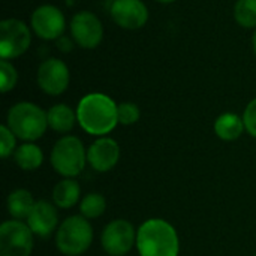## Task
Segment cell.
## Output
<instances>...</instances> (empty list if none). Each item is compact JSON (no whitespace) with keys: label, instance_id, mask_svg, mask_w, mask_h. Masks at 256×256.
<instances>
[{"label":"cell","instance_id":"9a60e30c","mask_svg":"<svg viewBox=\"0 0 256 256\" xmlns=\"http://www.w3.org/2000/svg\"><path fill=\"white\" fill-rule=\"evenodd\" d=\"M213 129H214L216 136L219 140H222V141H226V142L237 141L243 135V132L246 130L243 117H240L236 112H224V114H220L216 118Z\"/></svg>","mask_w":256,"mask_h":256},{"label":"cell","instance_id":"e0dca14e","mask_svg":"<svg viewBox=\"0 0 256 256\" xmlns=\"http://www.w3.org/2000/svg\"><path fill=\"white\" fill-rule=\"evenodd\" d=\"M81 188L75 178H63L52 189V202L57 208L69 210L80 202Z\"/></svg>","mask_w":256,"mask_h":256},{"label":"cell","instance_id":"8992f818","mask_svg":"<svg viewBox=\"0 0 256 256\" xmlns=\"http://www.w3.org/2000/svg\"><path fill=\"white\" fill-rule=\"evenodd\" d=\"M34 234L22 220L10 219L0 225V256H30Z\"/></svg>","mask_w":256,"mask_h":256},{"label":"cell","instance_id":"4fadbf2b","mask_svg":"<svg viewBox=\"0 0 256 256\" xmlns=\"http://www.w3.org/2000/svg\"><path fill=\"white\" fill-rule=\"evenodd\" d=\"M120 146L114 138L99 136L87 148V164L96 172H108L120 160Z\"/></svg>","mask_w":256,"mask_h":256},{"label":"cell","instance_id":"7c38bea8","mask_svg":"<svg viewBox=\"0 0 256 256\" xmlns=\"http://www.w3.org/2000/svg\"><path fill=\"white\" fill-rule=\"evenodd\" d=\"M110 14L112 21L126 30H138L148 21V9L142 0H114Z\"/></svg>","mask_w":256,"mask_h":256},{"label":"cell","instance_id":"83f0119b","mask_svg":"<svg viewBox=\"0 0 256 256\" xmlns=\"http://www.w3.org/2000/svg\"><path fill=\"white\" fill-rule=\"evenodd\" d=\"M156 2H159V3H164V4H168V3H174L176 0H156Z\"/></svg>","mask_w":256,"mask_h":256},{"label":"cell","instance_id":"44dd1931","mask_svg":"<svg viewBox=\"0 0 256 256\" xmlns=\"http://www.w3.org/2000/svg\"><path fill=\"white\" fill-rule=\"evenodd\" d=\"M234 18L244 28H256V0H237Z\"/></svg>","mask_w":256,"mask_h":256},{"label":"cell","instance_id":"7402d4cb","mask_svg":"<svg viewBox=\"0 0 256 256\" xmlns=\"http://www.w3.org/2000/svg\"><path fill=\"white\" fill-rule=\"evenodd\" d=\"M0 76H2L0 81L2 93H8L15 88L18 82V72L9 60H3V58L0 60Z\"/></svg>","mask_w":256,"mask_h":256},{"label":"cell","instance_id":"4316f807","mask_svg":"<svg viewBox=\"0 0 256 256\" xmlns=\"http://www.w3.org/2000/svg\"><path fill=\"white\" fill-rule=\"evenodd\" d=\"M252 45H254V51H255L256 54V30L255 33H254V36H252Z\"/></svg>","mask_w":256,"mask_h":256},{"label":"cell","instance_id":"277c9868","mask_svg":"<svg viewBox=\"0 0 256 256\" xmlns=\"http://www.w3.org/2000/svg\"><path fill=\"white\" fill-rule=\"evenodd\" d=\"M93 226L81 214L66 218L56 231V248L64 256H80L87 252L93 243Z\"/></svg>","mask_w":256,"mask_h":256},{"label":"cell","instance_id":"5b68a950","mask_svg":"<svg viewBox=\"0 0 256 256\" xmlns=\"http://www.w3.org/2000/svg\"><path fill=\"white\" fill-rule=\"evenodd\" d=\"M50 162L52 170L63 178H75L87 165V150L78 136L64 135L56 141Z\"/></svg>","mask_w":256,"mask_h":256},{"label":"cell","instance_id":"30bf717a","mask_svg":"<svg viewBox=\"0 0 256 256\" xmlns=\"http://www.w3.org/2000/svg\"><path fill=\"white\" fill-rule=\"evenodd\" d=\"M70 74L68 64L56 57L44 60L36 72V82L39 88L48 96H60L69 87Z\"/></svg>","mask_w":256,"mask_h":256},{"label":"cell","instance_id":"ffe728a7","mask_svg":"<svg viewBox=\"0 0 256 256\" xmlns=\"http://www.w3.org/2000/svg\"><path fill=\"white\" fill-rule=\"evenodd\" d=\"M106 210V200L99 192H90L80 201V214L86 219H98Z\"/></svg>","mask_w":256,"mask_h":256},{"label":"cell","instance_id":"7a4b0ae2","mask_svg":"<svg viewBox=\"0 0 256 256\" xmlns=\"http://www.w3.org/2000/svg\"><path fill=\"white\" fill-rule=\"evenodd\" d=\"M136 249L140 256H178L180 238L168 220L153 218L140 225Z\"/></svg>","mask_w":256,"mask_h":256},{"label":"cell","instance_id":"f1b7e54d","mask_svg":"<svg viewBox=\"0 0 256 256\" xmlns=\"http://www.w3.org/2000/svg\"><path fill=\"white\" fill-rule=\"evenodd\" d=\"M255 256H256V255H255Z\"/></svg>","mask_w":256,"mask_h":256},{"label":"cell","instance_id":"5bb4252c","mask_svg":"<svg viewBox=\"0 0 256 256\" xmlns=\"http://www.w3.org/2000/svg\"><path fill=\"white\" fill-rule=\"evenodd\" d=\"M26 220H27L26 224L28 225V228L36 237L48 238L52 234H56V231L60 226L58 208L54 202L39 200L36 201L32 213L28 214Z\"/></svg>","mask_w":256,"mask_h":256},{"label":"cell","instance_id":"ac0fdd59","mask_svg":"<svg viewBox=\"0 0 256 256\" xmlns=\"http://www.w3.org/2000/svg\"><path fill=\"white\" fill-rule=\"evenodd\" d=\"M34 204L36 201L27 189H15L14 192L8 195V200H6L8 213L10 214L12 219H16V220L27 219Z\"/></svg>","mask_w":256,"mask_h":256},{"label":"cell","instance_id":"8fae6325","mask_svg":"<svg viewBox=\"0 0 256 256\" xmlns=\"http://www.w3.org/2000/svg\"><path fill=\"white\" fill-rule=\"evenodd\" d=\"M30 27L38 38L44 40H57L64 33L66 20L57 6L42 4L33 10L30 16Z\"/></svg>","mask_w":256,"mask_h":256},{"label":"cell","instance_id":"52a82bcc","mask_svg":"<svg viewBox=\"0 0 256 256\" xmlns=\"http://www.w3.org/2000/svg\"><path fill=\"white\" fill-rule=\"evenodd\" d=\"M32 44V32L18 18H6L0 22V57L14 60L22 56Z\"/></svg>","mask_w":256,"mask_h":256},{"label":"cell","instance_id":"ba28073f","mask_svg":"<svg viewBox=\"0 0 256 256\" xmlns=\"http://www.w3.org/2000/svg\"><path fill=\"white\" fill-rule=\"evenodd\" d=\"M136 231L135 226L126 219H114L100 234V246L104 252L110 256L128 255L134 246H136Z\"/></svg>","mask_w":256,"mask_h":256},{"label":"cell","instance_id":"d4e9b609","mask_svg":"<svg viewBox=\"0 0 256 256\" xmlns=\"http://www.w3.org/2000/svg\"><path fill=\"white\" fill-rule=\"evenodd\" d=\"M243 122H244V128H246V132L256 138V98L252 99L248 106L244 108V112H243Z\"/></svg>","mask_w":256,"mask_h":256},{"label":"cell","instance_id":"6da1fadb","mask_svg":"<svg viewBox=\"0 0 256 256\" xmlns=\"http://www.w3.org/2000/svg\"><path fill=\"white\" fill-rule=\"evenodd\" d=\"M76 118L86 134L106 136L118 124V105L108 94L88 93L78 102Z\"/></svg>","mask_w":256,"mask_h":256},{"label":"cell","instance_id":"484cf974","mask_svg":"<svg viewBox=\"0 0 256 256\" xmlns=\"http://www.w3.org/2000/svg\"><path fill=\"white\" fill-rule=\"evenodd\" d=\"M74 39L72 38H69V36H60L57 40H56V45H57V48H58V51H62V52H69V51H72V48H74Z\"/></svg>","mask_w":256,"mask_h":256},{"label":"cell","instance_id":"cb8c5ba5","mask_svg":"<svg viewBox=\"0 0 256 256\" xmlns=\"http://www.w3.org/2000/svg\"><path fill=\"white\" fill-rule=\"evenodd\" d=\"M16 150V136L15 134L6 126H0V156L3 159H8L9 156H14Z\"/></svg>","mask_w":256,"mask_h":256},{"label":"cell","instance_id":"3957f363","mask_svg":"<svg viewBox=\"0 0 256 256\" xmlns=\"http://www.w3.org/2000/svg\"><path fill=\"white\" fill-rule=\"evenodd\" d=\"M6 126L15 136L24 142H34L40 140L48 126L46 111L33 102H18L12 105L6 116Z\"/></svg>","mask_w":256,"mask_h":256},{"label":"cell","instance_id":"d6986e66","mask_svg":"<svg viewBox=\"0 0 256 256\" xmlns=\"http://www.w3.org/2000/svg\"><path fill=\"white\" fill-rule=\"evenodd\" d=\"M14 162L22 171H36L44 164V152L34 142H24L16 147L14 153Z\"/></svg>","mask_w":256,"mask_h":256},{"label":"cell","instance_id":"2e32d148","mask_svg":"<svg viewBox=\"0 0 256 256\" xmlns=\"http://www.w3.org/2000/svg\"><path fill=\"white\" fill-rule=\"evenodd\" d=\"M48 117V126L57 134H69L75 123L78 122L76 118V111H74L69 105L66 104H56L46 111Z\"/></svg>","mask_w":256,"mask_h":256},{"label":"cell","instance_id":"9c48e42d","mask_svg":"<svg viewBox=\"0 0 256 256\" xmlns=\"http://www.w3.org/2000/svg\"><path fill=\"white\" fill-rule=\"evenodd\" d=\"M69 30L74 42L84 50H94L104 39V26L90 10L76 12L70 20Z\"/></svg>","mask_w":256,"mask_h":256},{"label":"cell","instance_id":"603a6c76","mask_svg":"<svg viewBox=\"0 0 256 256\" xmlns=\"http://www.w3.org/2000/svg\"><path fill=\"white\" fill-rule=\"evenodd\" d=\"M141 117V110L134 102H122L118 104V124L132 126Z\"/></svg>","mask_w":256,"mask_h":256}]
</instances>
